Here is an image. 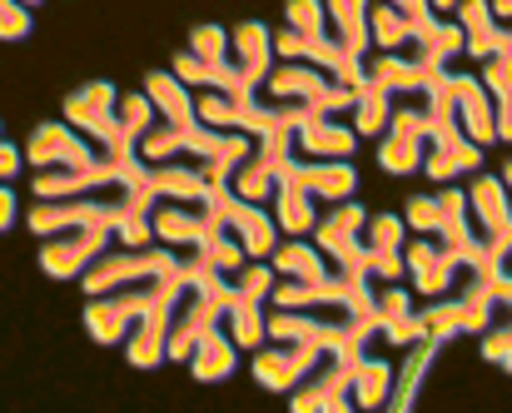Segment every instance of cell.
<instances>
[{
	"label": "cell",
	"mask_w": 512,
	"mask_h": 413,
	"mask_svg": "<svg viewBox=\"0 0 512 413\" xmlns=\"http://www.w3.org/2000/svg\"><path fill=\"white\" fill-rule=\"evenodd\" d=\"M110 239L115 244H130V249H145V244H155V229H150V214L145 209H135V214H125L115 229H110Z\"/></svg>",
	"instance_id": "cell-41"
},
{
	"label": "cell",
	"mask_w": 512,
	"mask_h": 413,
	"mask_svg": "<svg viewBox=\"0 0 512 413\" xmlns=\"http://www.w3.org/2000/svg\"><path fill=\"white\" fill-rule=\"evenodd\" d=\"M388 110H393V95L378 90V85H363L358 100H353V135H358V140H363V135H383Z\"/></svg>",
	"instance_id": "cell-31"
},
{
	"label": "cell",
	"mask_w": 512,
	"mask_h": 413,
	"mask_svg": "<svg viewBox=\"0 0 512 413\" xmlns=\"http://www.w3.org/2000/svg\"><path fill=\"white\" fill-rule=\"evenodd\" d=\"M274 185H279V175H274L269 165H259L254 150H249V160L234 165V175H229V190H234L244 205H269V200H274Z\"/></svg>",
	"instance_id": "cell-29"
},
{
	"label": "cell",
	"mask_w": 512,
	"mask_h": 413,
	"mask_svg": "<svg viewBox=\"0 0 512 413\" xmlns=\"http://www.w3.org/2000/svg\"><path fill=\"white\" fill-rule=\"evenodd\" d=\"M140 185L150 200H204L209 180L189 165V160H155V165H140Z\"/></svg>",
	"instance_id": "cell-17"
},
{
	"label": "cell",
	"mask_w": 512,
	"mask_h": 413,
	"mask_svg": "<svg viewBox=\"0 0 512 413\" xmlns=\"http://www.w3.org/2000/svg\"><path fill=\"white\" fill-rule=\"evenodd\" d=\"M284 10H289V30H294V35H309V40L329 35V15H324V0H289Z\"/></svg>",
	"instance_id": "cell-40"
},
{
	"label": "cell",
	"mask_w": 512,
	"mask_h": 413,
	"mask_svg": "<svg viewBox=\"0 0 512 413\" xmlns=\"http://www.w3.org/2000/svg\"><path fill=\"white\" fill-rule=\"evenodd\" d=\"M358 239H363V254H368V274L383 279V284H398L403 279V239H408L403 214H368Z\"/></svg>",
	"instance_id": "cell-6"
},
{
	"label": "cell",
	"mask_w": 512,
	"mask_h": 413,
	"mask_svg": "<svg viewBox=\"0 0 512 413\" xmlns=\"http://www.w3.org/2000/svg\"><path fill=\"white\" fill-rule=\"evenodd\" d=\"M25 224H30V234L45 239V234L70 229V224H105V229H115V214L105 205H95L90 195H75V200H40V205H30Z\"/></svg>",
	"instance_id": "cell-13"
},
{
	"label": "cell",
	"mask_w": 512,
	"mask_h": 413,
	"mask_svg": "<svg viewBox=\"0 0 512 413\" xmlns=\"http://www.w3.org/2000/svg\"><path fill=\"white\" fill-rule=\"evenodd\" d=\"M363 219H368L363 205L339 200L329 214H319V224H314V249H319L324 259H334V269L348 274V279H373V274H368L363 239H358V234H363Z\"/></svg>",
	"instance_id": "cell-2"
},
{
	"label": "cell",
	"mask_w": 512,
	"mask_h": 413,
	"mask_svg": "<svg viewBox=\"0 0 512 413\" xmlns=\"http://www.w3.org/2000/svg\"><path fill=\"white\" fill-rule=\"evenodd\" d=\"M368 45H378V50H403V45H413V25L393 10V5H368Z\"/></svg>",
	"instance_id": "cell-30"
},
{
	"label": "cell",
	"mask_w": 512,
	"mask_h": 413,
	"mask_svg": "<svg viewBox=\"0 0 512 413\" xmlns=\"http://www.w3.org/2000/svg\"><path fill=\"white\" fill-rule=\"evenodd\" d=\"M388 389H393V364L383 354H373V344H368L358 354V364H353V379H348L353 409H383L388 404Z\"/></svg>",
	"instance_id": "cell-22"
},
{
	"label": "cell",
	"mask_w": 512,
	"mask_h": 413,
	"mask_svg": "<svg viewBox=\"0 0 512 413\" xmlns=\"http://www.w3.org/2000/svg\"><path fill=\"white\" fill-rule=\"evenodd\" d=\"M324 15L334 25V40L348 45L353 55H368V0H324Z\"/></svg>",
	"instance_id": "cell-25"
},
{
	"label": "cell",
	"mask_w": 512,
	"mask_h": 413,
	"mask_svg": "<svg viewBox=\"0 0 512 413\" xmlns=\"http://www.w3.org/2000/svg\"><path fill=\"white\" fill-rule=\"evenodd\" d=\"M403 279H413L423 299H438L453 289V254L438 244V234L403 239Z\"/></svg>",
	"instance_id": "cell-9"
},
{
	"label": "cell",
	"mask_w": 512,
	"mask_h": 413,
	"mask_svg": "<svg viewBox=\"0 0 512 413\" xmlns=\"http://www.w3.org/2000/svg\"><path fill=\"white\" fill-rule=\"evenodd\" d=\"M110 244V229L105 224H70V229H55L45 234L40 244V269L50 279H80V269Z\"/></svg>",
	"instance_id": "cell-3"
},
{
	"label": "cell",
	"mask_w": 512,
	"mask_h": 413,
	"mask_svg": "<svg viewBox=\"0 0 512 413\" xmlns=\"http://www.w3.org/2000/svg\"><path fill=\"white\" fill-rule=\"evenodd\" d=\"M229 60L244 85H264L274 70V30L264 20H244L229 30Z\"/></svg>",
	"instance_id": "cell-12"
},
{
	"label": "cell",
	"mask_w": 512,
	"mask_h": 413,
	"mask_svg": "<svg viewBox=\"0 0 512 413\" xmlns=\"http://www.w3.org/2000/svg\"><path fill=\"white\" fill-rule=\"evenodd\" d=\"M115 105H120V90L110 80H90V85L65 95V125L80 130L95 145V140H105L115 130Z\"/></svg>",
	"instance_id": "cell-8"
},
{
	"label": "cell",
	"mask_w": 512,
	"mask_h": 413,
	"mask_svg": "<svg viewBox=\"0 0 512 413\" xmlns=\"http://www.w3.org/2000/svg\"><path fill=\"white\" fill-rule=\"evenodd\" d=\"M125 359H130L135 369H160V364H165V299L150 304V309L130 324V334H125Z\"/></svg>",
	"instance_id": "cell-20"
},
{
	"label": "cell",
	"mask_w": 512,
	"mask_h": 413,
	"mask_svg": "<svg viewBox=\"0 0 512 413\" xmlns=\"http://www.w3.org/2000/svg\"><path fill=\"white\" fill-rule=\"evenodd\" d=\"M403 224L418 234H438V200L433 195H408L403 200Z\"/></svg>",
	"instance_id": "cell-42"
},
{
	"label": "cell",
	"mask_w": 512,
	"mask_h": 413,
	"mask_svg": "<svg viewBox=\"0 0 512 413\" xmlns=\"http://www.w3.org/2000/svg\"><path fill=\"white\" fill-rule=\"evenodd\" d=\"M274 224H279V234H314V224H319V200L309 195V190H299L289 175H279V185H274Z\"/></svg>",
	"instance_id": "cell-21"
},
{
	"label": "cell",
	"mask_w": 512,
	"mask_h": 413,
	"mask_svg": "<svg viewBox=\"0 0 512 413\" xmlns=\"http://www.w3.org/2000/svg\"><path fill=\"white\" fill-rule=\"evenodd\" d=\"M145 95H150V105H155L160 120H170L179 130L199 125V120H194V95H189V85H179L174 70H150V75H145Z\"/></svg>",
	"instance_id": "cell-23"
},
{
	"label": "cell",
	"mask_w": 512,
	"mask_h": 413,
	"mask_svg": "<svg viewBox=\"0 0 512 413\" xmlns=\"http://www.w3.org/2000/svg\"><path fill=\"white\" fill-rule=\"evenodd\" d=\"M179 140H184V130H179V125L155 120V125L135 140V150H140V160H145V165H155V160H174V155H179Z\"/></svg>",
	"instance_id": "cell-36"
},
{
	"label": "cell",
	"mask_w": 512,
	"mask_h": 413,
	"mask_svg": "<svg viewBox=\"0 0 512 413\" xmlns=\"http://www.w3.org/2000/svg\"><path fill=\"white\" fill-rule=\"evenodd\" d=\"M324 344H309V339H279V349H254V384L269 389V394H289L299 384V374L319 359Z\"/></svg>",
	"instance_id": "cell-7"
},
{
	"label": "cell",
	"mask_w": 512,
	"mask_h": 413,
	"mask_svg": "<svg viewBox=\"0 0 512 413\" xmlns=\"http://www.w3.org/2000/svg\"><path fill=\"white\" fill-rule=\"evenodd\" d=\"M438 349H443V344H433V339H418V344H408L403 364H393V389H388V404H383V409L408 413L413 404H418V389H423V379H428V369H433Z\"/></svg>",
	"instance_id": "cell-19"
},
{
	"label": "cell",
	"mask_w": 512,
	"mask_h": 413,
	"mask_svg": "<svg viewBox=\"0 0 512 413\" xmlns=\"http://www.w3.org/2000/svg\"><path fill=\"white\" fill-rule=\"evenodd\" d=\"M254 160L269 165L274 175H284V170L299 160V150H294V125H274V130L254 135Z\"/></svg>",
	"instance_id": "cell-32"
},
{
	"label": "cell",
	"mask_w": 512,
	"mask_h": 413,
	"mask_svg": "<svg viewBox=\"0 0 512 413\" xmlns=\"http://www.w3.org/2000/svg\"><path fill=\"white\" fill-rule=\"evenodd\" d=\"M403 314H413V289H408L403 279L373 289V319H378V324H393V319H403Z\"/></svg>",
	"instance_id": "cell-39"
},
{
	"label": "cell",
	"mask_w": 512,
	"mask_h": 413,
	"mask_svg": "<svg viewBox=\"0 0 512 413\" xmlns=\"http://www.w3.org/2000/svg\"><path fill=\"white\" fill-rule=\"evenodd\" d=\"M155 120H160V115H155V105H150L145 90H140V95H120V105H115V125H120L130 140H140Z\"/></svg>",
	"instance_id": "cell-38"
},
{
	"label": "cell",
	"mask_w": 512,
	"mask_h": 413,
	"mask_svg": "<svg viewBox=\"0 0 512 413\" xmlns=\"http://www.w3.org/2000/svg\"><path fill=\"white\" fill-rule=\"evenodd\" d=\"M428 55H438L443 65L453 60V55H463V30H458V20H448V15H433L418 35H413Z\"/></svg>",
	"instance_id": "cell-34"
},
{
	"label": "cell",
	"mask_w": 512,
	"mask_h": 413,
	"mask_svg": "<svg viewBox=\"0 0 512 413\" xmlns=\"http://www.w3.org/2000/svg\"><path fill=\"white\" fill-rule=\"evenodd\" d=\"M448 20H458V30H463V50L478 55V60H488V55H498V50H512L508 25H498V20L488 15V0H458Z\"/></svg>",
	"instance_id": "cell-16"
},
{
	"label": "cell",
	"mask_w": 512,
	"mask_h": 413,
	"mask_svg": "<svg viewBox=\"0 0 512 413\" xmlns=\"http://www.w3.org/2000/svg\"><path fill=\"white\" fill-rule=\"evenodd\" d=\"M418 319H423V334H428L433 344H448V339H458V334H463V314H458L453 294L428 299V309H418Z\"/></svg>",
	"instance_id": "cell-33"
},
{
	"label": "cell",
	"mask_w": 512,
	"mask_h": 413,
	"mask_svg": "<svg viewBox=\"0 0 512 413\" xmlns=\"http://www.w3.org/2000/svg\"><path fill=\"white\" fill-rule=\"evenodd\" d=\"M30 10L20 0H0V40H25L30 35Z\"/></svg>",
	"instance_id": "cell-44"
},
{
	"label": "cell",
	"mask_w": 512,
	"mask_h": 413,
	"mask_svg": "<svg viewBox=\"0 0 512 413\" xmlns=\"http://www.w3.org/2000/svg\"><path fill=\"white\" fill-rule=\"evenodd\" d=\"M199 244H204V259H209V269H219V274H234V269L249 259V254H244V244L234 239V229H229V224H214V229H209Z\"/></svg>",
	"instance_id": "cell-35"
},
{
	"label": "cell",
	"mask_w": 512,
	"mask_h": 413,
	"mask_svg": "<svg viewBox=\"0 0 512 413\" xmlns=\"http://www.w3.org/2000/svg\"><path fill=\"white\" fill-rule=\"evenodd\" d=\"M189 55H199V60H209V65H234V60H229V30L214 25V20L194 25V30H189Z\"/></svg>",
	"instance_id": "cell-37"
},
{
	"label": "cell",
	"mask_w": 512,
	"mask_h": 413,
	"mask_svg": "<svg viewBox=\"0 0 512 413\" xmlns=\"http://www.w3.org/2000/svg\"><path fill=\"white\" fill-rule=\"evenodd\" d=\"M299 190H309L314 200H329V205H339V200H353V190H358V170L348 165V160H309V165H289L284 170Z\"/></svg>",
	"instance_id": "cell-15"
},
{
	"label": "cell",
	"mask_w": 512,
	"mask_h": 413,
	"mask_svg": "<svg viewBox=\"0 0 512 413\" xmlns=\"http://www.w3.org/2000/svg\"><path fill=\"white\" fill-rule=\"evenodd\" d=\"M189 369H194V379L199 384H224L234 369H239V344L219 329V319L194 339V349H189V359H184Z\"/></svg>",
	"instance_id": "cell-18"
},
{
	"label": "cell",
	"mask_w": 512,
	"mask_h": 413,
	"mask_svg": "<svg viewBox=\"0 0 512 413\" xmlns=\"http://www.w3.org/2000/svg\"><path fill=\"white\" fill-rule=\"evenodd\" d=\"M448 100H453V120H458V130L473 140V145H493L498 140V125H493V100H488V90L473 80V75H463V70H448Z\"/></svg>",
	"instance_id": "cell-10"
},
{
	"label": "cell",
	"mask_w": 512,
	"mask_h": 413,
	"mask_svg": "<svg viewBox=\"0 0 512 413\" xmlns=\"http://www.w3.org/2000/svg\"><path fill=\"white\" fill-rule=\"evenodd\" d=\"M468 214H473V229L478 239L493 249V254H508L512 249V209H508V185L493 180V175H478L468 190Z\"/></svg>",
	"instance_id": "cell-5"
},
{
	"label": "cell",
	"mask_w": 512,
	"mask_h": 413,
	"mask_svg": "<svg viewBox=\"0 0 512 413\" xmlns=\"http://www.w3.org/2000/svg\"><path fill=\"white\" fill-rule=\"evenodd\" d=\"M219 219L209 214L204 200H155L150 205V229L160 244H194L214 229Z\"/></svg>",
	"instance_id": "cell-11"
},
{
	"label": "cell",
	"mask_w": 512,
	"mask_h": 413,
	"mask_svg": "<svg viewBox=\"0 0 512 413\" xmlns=\"http://www.w3.org/2000/svg\"><path fill=\"white\" fill-rule=\"evenodd\" d=\"M20 155H25V165H35V170H80V165H95V145H90L80 130L60 125V120L35 125Z\"/></svg>",
	"instance_id": "cell-4"
},
{
	"label": "cell",
	"mask_w": 512,
	"mask_h": 413,
	"mask_svg": "<svg viewBox=\"0 0 512 413\" xmlns=\"http://www.w3.org/2000/svg\"><path fill=\"white\" fill-rule=\"evenodd\" d=\"M224 324H229V339H234L239 349H259V344H264V304H259V299H239V294H229V304H224Z\"/></svg>",
	"instance_id": "cell-28"
},
{
	"label": "cell",
	"mask_w": 512,
	"mask_h": 413,
	"mask_svg": "<svg viewBox=\"0 0 512 413\" xmlns=\"http://www.w3.org/2000/svg\"><path fill=\"white\" fill-rule=\"evenodd\" d=\"M174 75H179V85H204V90H244V80H239V70L234 65H209V60H199V55H174L170 65Z\"/></svg>",
	"instance_id": "cell-27"
},
{
	"label": "cell",
	"mask_w": 512,
	"mask_h": 413,
	"mask_svg": "<svg viewBox=\"0 0 512 413\" xmlns=\"http://www.w3.org/2000/svg\"><path fill=\"white\" fill-rule=\"evenodd\" d=\"M483 359L498 364L503 374L512 369V329L508 324H488V329H483Z\"/></svg>",
	"instance_id": "cell-43"
},
{
	"label": "cell",
	"mask_w": 512,
	"mask_h": 413,
	"mask_svg": "<svg viewBox=\"0 0 512 413\" xmlns=\"http://www.w3.org/2000/svg\"><path fill=\"white\" fill-rule=\"evenodd\" d=\"M20 160H25V155H20V145H10V140L0 135V180H5V185L20 175Z\"/></svg>",
	"instance_id": "cell-46"
},
{
	"label": "cell",
	"mask_w": 512,
	"mask_h": 413,
	"mask_svg": "<svg viewBox=\"0 0 512 413\" xmlns=\"http://www.w3.org/2000/svg\"><path fill=\"white\" fill-rule=\"evenodd\" d=\"M269 264H274L279 279H319V274H329V269H324V254H319L314 244H304L299 234H289V244L279 239L274 254H269Z\"/></svg>",
	"instance_id": "cell-26"
},
{
	"label": "cell",
	"mask_w": 512,
	"mask_h": 413,
	"mask_svg": "<svg viewBox=\"0 0 512 413\" xmlns=\"http://www.w3.org/2000/svg\"><path fill=\"white\" fill-rule=\"evenodd\" d=\"M294 150H304L309 160H348L358 150L353 125H339V115H309L294 125Z\"/></svg>",
	"instance_id": "cell-14"
},
{
	"label": "cell",
	"mask_w": 512,
	"mask_h": 413,
	"mask_svg": "<svg viewBox=\"0 0 512 413\" xmlns=\"http://www.w3.org/2000/svg\"><path fill=\"white\" fill-rule=\"evenodd\" d=\"M174 284H179V279H170V274H150V279H130V284H115V289H105V294H90V299H85V334H90L95 344H125L130 324H135L150 304L170 299Z\"/></svg>",
	"instance_id": "cell-1"
},
{
	"label": "cell",
	"mask_w": 512,
	"mask_h": 413,
	"mask_svg": "<svg viewBox=\"0 0 512 413\" xmlns=\"http://www.w3.org/2000/svg\"><path fill=\"white\" fill-rule=\"evenodd\" d=\"M383 5H393V10H398V15L413 25V35H418V30L433 20V5H428V0H383Z\"/></svg>",
	"instance_id": "cell-45"
},
{
	"label": "cell",
	"mask_w": 512,
	"mask_h": 413,
	"mask_svg": "<svg viewBox=\"0 0 512 413\" xmlns=\"http://www.w3.org/2000/svg\"><path fill=\"white\" fill-rule=\"evenodd\" d=\"M110 175L115 170H105L100 160L95 165H80V170H35L30 190H35V200H75V195H90Z\"/></svg>",
	"instance_id": "cell-24"
},
{
	"label": "cell",
	"mask_w": 512,
	"mask_h": 413,
	"mask_svg": "<svg viewBox=\"0 0 512 413\" xmlns=\"http://www.w3.org/2000/svg\"><path fill=\"white\" fill-rule=\"evenodd\" d=\"M488 15H493V20L503 25V20L512 15V0H488Z\"/></svg>",
	"instance_id": "cell-48"
},
{
	"label": "cell",
	"mask_w": 512,
	"mask_h": 413,
	"mask_svg": "<svg viewBox=\"0 0 512 413\" xmlns=\"http://www.w3.org/2000/svg\"><path fill=\"white\" fill-rule=\"evenodd\" d=\"M15 219H20V200H15V190H10V185L0 180V234H5V229H10Z\"/></svg>",
	"instance_id": "cell-47"
}]
</instances>
